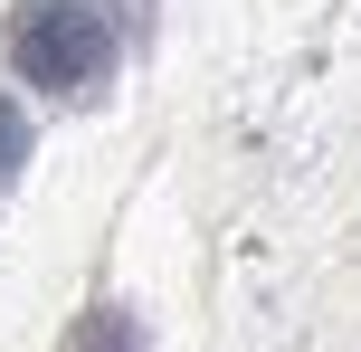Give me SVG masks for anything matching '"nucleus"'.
<instances>
[{
    "label": "nucleus",
    "instance_id": "nucleus-1",
    "mask_svg": "<svg viewBox=\"0 0 361 352\" xmlns=\"http://www.w3.org/2000/svg\"><path fill=\"white\" fill-rule=\"evenodd\" d=\"M10 67L29 76L38 95H95L114 67V29L95 0H19L10 10Z\"/></svg>",
    "mask_w": 361,
    "mask_h": 352
},
{
    "label": "nucleus",
    "instance_id": "nucleus-2",
    "mask_svg": "<svg viewBox=\"0 0 361 352\" xmlns=\"http://www.w3.org/2000/svg\"><path fill=\"white\" fill-rule=\"evenodd\" d=\"M67 352H143V324H133L124 305H86L76 334H67Z\"/></svg>",
    "mask_w": 361,
    "mask_h": 352
},
{
    "label": "nucleus",
    "instance_id": "nucleus-3",
    "mask_svg": "<svg viewBox=\"0 0 361 352\" xmlns=\"http://www.w3.org/2000/svg\"><path fill=\"white\" fill-rule=\"evenodd\" d=\"M19 171H29V114H19L10 95H0V190H10Z\"/></svg>",
    "mask_w": 361,
    "mask_h": 352
}]
</instances>
